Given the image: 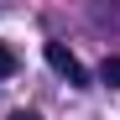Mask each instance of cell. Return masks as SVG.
I'll list each match as a JSON object with an SVG mask.
<instances>
[{"mask_svg": "<svg viewBox=\"0 0 120 120\" xmlns=\"http://www.w3.org/2000/svg\"><path fill=\"white\" fill-rule=\"evenodd\" d=\"M16 68H21V63H16V52H11V47H5V42H0V78H11V73H16Z\"/></svg>", "mask_w": 120, "mask_h": 120, "instance_id": "3", "label": "cell"}, {"mask_svg": "<svg viewBox=\"0 0 120 120\" xmlns=\"http://www.w3.org/2000/svg\"><path fill=\"white\" fill-rule=\"evenodd\" d=\"M42 57H47V68H52L57 78H68V89H89V68L78 63L63 42H42Z\"/></svg>", "mask_w": 120, "mask_h": 120, "instance_id": "1", "label": "cell"}, {"mask_svg": "<svg viewBox=\"0 0 120 120\" xmlns=\"http://www.w3.org/2000/svg\"><path fill=\"white\" fill-rule=\"evenodd\" d=\"M99 84L120 89V57H105V63H99Z\"/></svg>", "mask_w": 120, "mask_h": 120, "instance_id": "2", "label": "cell"}, {"mask_svg": "<svg viewBox=\"0 0 120 120\" xmlns=\"http://www.w3.org/2000/svg\"><path fill=\"white\" fill-rule=\"evenodd\" d=\"M5 120H42V115H37V110H11Z\"/></svg>", "mask_w": 120, "mask_h": 120, "instance_id": "4", "label": "cell"}]
</instances>
